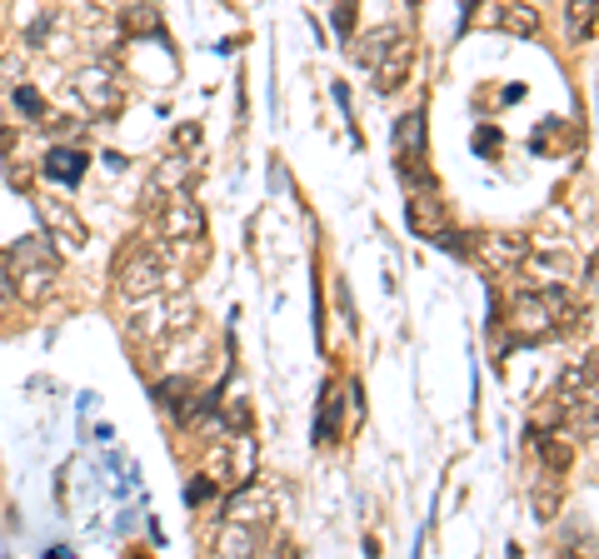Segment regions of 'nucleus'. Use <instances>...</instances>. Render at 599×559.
<instances>
[{"mask_svg":"<svg viewBox=\"0 0 599 559\" xmlns=\"http://www.w3.org/2000/svg\"><path fill=\"white\" fill-rule=\"evenodd\" d=\"M155 399H160V405H180V409H186L190 405V380L186 375L160 380V385H155Z\"/></svg>","mask_w":599,"mask_h":559,"instance_id":"19","label":"nucleus"},{"mask_svg":"<svg viewBox=\"0 0 599 559\" xmlns=\"http://www.w3.org/2000/svg\"><path fill=\"white\" fill-rule=\"evenodd\" d=\"M559 515V484L545 480V484H534V519H555Z\"/></svg>","mask_w":599,"mask_h":559,"instance_id":"20","label":"nucleus"},{"mask_svg":"<svg viewBox=\"0 0 599 559\" xmlns=\"http://www.w3.org/2000/svg\"><path fill=\"white\" fill-rule=\"evenodd\" d=\"M395 35H400V31H395V25H385V31H370V41L359 45V65H365V70H375V61H380L385 51H390V41H395Z\"/></svg>","mask_w":599,"mask_h":559,"instance_id":"18","label":"nucleus"},{"mask_svg":"<svg viewBox=\"0 0 599 559\" xmlns=\"http://www.w3.org/2000/svg\"><path fill=\"white\" fill-rule=\"evenodd\" d=\"M15 110H21L25 120H45V100H41V90L35 86H15Z\"/></svg>","mask_w":599,"mask_h":559,"instance_id":"22","label":"nucleus"},{"mask_svg":"<svg viewBox=\"0 0 599 559\" xmlns=\"http://www.w3.org/2000/svg\"><path fill=\"white\" fill-rule=\"evenodd\" d=\"M514 344H534L545 340V335H559V330H575L579 325V300L559 285H540V291H524L514 300Z\"/></svg>","mask_w":599,"mask_h":559,"instance_id":"2","label":"nucleus"},{"mask_svg":"<svg viewBox=\"0 0 599 559\" xmlns=\"http://www.w3.org/2000/svg\"><path fill=\"white\" fill-rule=\"evenodd\" d=\"M11 265H15V285H21L25 300H51L55 285H60V255H55V240L45 235H31L11 250Z\"/></svg>","mask_w":599,"mask_h":559,"instance_id":"3","label":"nucleus"},{"mask_svg":"<svg viewBox=\"0 0 599 559\" xmlns=\"http://www.w3.org/2000/svg\"><path fill=\"white\" fill-rule=\"evenodd\" d=\"M404 216H410V230H414V235H425V240H435L440 230L450 226V220H445V205H440V195H435V190L410 195V205H404Z\"/></svg>","mask_w":599,"mask_h":559,"instance_id":"10","label":"nucleus"},{"mask_svg":"<svg viewBox=\"0 0 599 559\" xmlns=\"http://www.w3.org/2000/svg\"><path fill=\"white\" fill-rule=\"evenodd\" d=\"M500 145H504V135H500L495 125H479V130H475V155H485V161H490Z\"/></svg>","mask_w":599,"mask_h":559,"instance_id":"24","label":"nucleus"},{"mask_svg":"<svg viewBox=\"0 0 599 559\" xmlns=\"http://www.w3.org/2000/svg\"><path fill=\"white\" fill-rule=\"evenodd\" d=\"M335 295H340V315H345V325H355V305H350V291H345V280L335 285Z\"/></svg>","mask_w":599,"mask_h":559,"instance_id":"28","label":"nucleus"},{"mask_svg":"<svg viewBox=\"0 0 599 559\" xmlns=\"http://www.w3.org/2000/svg\"><path fill=\"white\" fill-rule=\"evenodd\" d=\"M495 25H500L504 35H524V41H530V35H540V11L524 6V0H510V6L495 11Z\"/></svg>","mask_w":599,"mask_h":559,"instance_id":"14","label":"nucleus"},{"mask_svg":"<svg viewBox=\"0 0 599 559\" xmlns=\"http://www.w3.org/2000/svg\"><path fill=\"white\" fill-rule=\"evenodd\" d=\"M260 535H265V529H255V525H240V519H230V525L220 529L215 549H220V555H255V549H260Z\"/></svg>","mask_w":599,"mask_h":559,"instance_id":"15","label":"nucleus"},{"mask_svg":"<svg viewBox=\"0 0 599 559\" xmlns=\"http://www.w3.org/2000/svg\"><path fill=\"white\" fill-rule=\"evenodd\" d=\"M190 171H196V155H165L151 175V190L155 195H170V190H186Z\"/></svg>","mask_w":599,"mask_h":559,"instance_id":"12","label":"nucleus"},{"mask_svg":"<svg viewBox=\"0 0 599 559\" xmlns=\"http://www.w3.org/2000/svg\"><path fill=\"white\" fill-rule=\"evenodd\" d=\"M35 210H41V220H45V235H60V230H66V245L70 250H80L90 240V230H86V220L76 216V210H70V205H55L51 195H35Z\"/></svg>","mask_w":599,"mask_h":559,"instance_id":"9","label":"nucleus"},{"mask_svg":"<svg viewBox=\"0 0 599 559\" xmlns=\"http://www.w3.org/2000/svg\"><path fill=\"white\" fill-rule=\"evenodd\" d=\"M86 171H90V155L76 151V145H51V151L41 155V175H45V180L70 185V190L86 180Z\"/></svg>","mask_w":599,"mask_h":559,"instance_id":"8","label":"nucleus"},{"mask_svg":"<svg viewBox=\"0 0 599 559\" xmlns=\"http://www.w3.org/2000/svg\"><path fill=\"white\" fill-rule=\"evenodd\" d=\"M410 70H414V41L410 35H395L390 41V51L375 61V70H370V86H375V96H395V90H404L410 86Z\"/></svg>","mask_w":599,"mask_h":559,"instance_id":"6","label":"nucleus"},{"mask_svg":"<svg viewBox=\"0 0 599 559\" xmlns=\"http://www.w3.org/2000/svg\"><path fill=\"white\" fill-rule=\"evenodd\" d=\"M200 140V130L196 125H186V130H175V145H196Z\"/></svg>","mask_w":599,"mask_h":559,"instance_id":"29","label":"nucleus"},{"mask_svg":"<svg viewBox=\"0 0 599 559\" xmlns=\"http://www.w3.org/2000/svg\"><path fill=\"white\" fill-rule=\"evenodd\" d=\"M534 450H540V460H545L555 474H565L569 464H575V435L559 430V425H550V430H534Z\"/></svg>","mask_w":599,"mask_h":559,"instance_id":"11","label":"nucleus"},{"mask_svg":"<svg viewBox=\"0 0 599 559\" xmlns=\"http://www.w3.org/2000/svg\"><path fill=\"white\" fill-rule=\"evenodd\" d=\"M70 86H76L80 106L100 120H115L125 110V80H120L115 65H86V70H76Z\"/></svg>","mask_w":599,"mask_h":559,"instance_id":"4","label":"nucleus"},{"mask_svg":"<svg viewBox=\"0 0 599 559\" xmlns=\"http://www.w3.org/2000/svg\"><path fill=\"white\" fill-rule=\"evenodd\" d=\"M160 235L170 245H200L206 240V210L186 190H170L160 205Z\"/></svg>","mask_w":599,"mask_h":559,"instance_id":"5","label":"nucleus"},{"mask_svg":"<svg viewBox=\"0 0 599 559\" xmlns=\"http://www.w3.org/2000/svg\"><path fill=\"white\" fill-rule=\"evenodd\" d=\"M175 285H186V275H175L170 265V245H125L115 260V291L120 300L131 305H151L155 295L175 291Z\"/></svg>","mask_w":599,"mask_h":559,"instance_id":"1","label":"nucleus"},{"mask_svg":"<svg viewBox=\"0 0 599 559\" xmlns=\"http://www.w3.org/2000/svg\"><path fill=\"white\" fill-rule=\"evenodd\" d=\"M355 15H359V0H335V15H330V25H335L340 41H355Z\"/></svg>","mask_w":599,"mask_h":559,"instance_id":"21","label":"nucleus"},{"mask_svg":"<svg viewBox=\"0 0 599 559\" xmlns=\"http://www.w3.org/2000/svg\"><path fill=\"white\" fill-rule=\"evenodd\" d=\"M51 25H55V15H41V21L31 25V35H25V41H31V45H45V41H51V35H45Z\"/></svg>","mask_w":599,"mask_h":559,"instance_id":"27","label":"nucleus"},{"mask_svg":"<svg viewBox=\"0 0 599 559\" xmlns=\"http://www.w3.org/2000/svg\"><path fill=\"white\" fill-rule=\"evenodd\" d=\"M475 250H479V260L495 270H520L524 260H530V240L524 235H490V230H479Z\"/></svg>","mask_w":599,"mask_h":559,"instance_id":"7","label":"nucleus"},{"mask_svg":"<svg viewBox=\"0 0 599 559\" xmlns=\"http://www.w3.org/2000/svg\"><path fill=\"white\" fill-rule=\"evenodd\" d=\"M565 31L575 45L595 41V0H569L565 6Z\"/></svg>","mask_w":599,"mask_h":559,"instance_id":"16","label":"nucleus"},{"mask_svg":"<svg viewBox=\"0 0 599 559\" xmlns=\"http://www.w3.org/2000/svg\"><path fill=\"white\" fill-rule=\"evenodd\" d=\"M21 300V285H15V265L11 255H0V305H15Z\"/></svg>","mask_w":599,"mask_h":559,"instance_id":"23","label":"nucleus"},{"mask_svg":"<svg viewBox=\"0 0 599 559\" xmlns=\"http://www.w3.org/2000/svg\"><path fill=\"white\" fill-rule=\"evenodd\" d=\"M340 409H345L340 385H325L320 390V415H315V445H335L340 440Z\"/></svg>","mask_w":599,"mask_h":559,"instance_id":"13","label":"nucleus"},{"mask_svg":"<svg viewBox=\"0 0 599 559\" xmlns=\"http://www.w3.org/2000/svg\"><path fill=\"white\" fill-rule=\"evenodd\" d=\"M210 495H220V480H215V474H200V480H190V490H186L190 505H206Z\"/></svg>","mask_w":599,"mask_h":559,"instance_id":"25","label":"nucleus"},{"mask_svg":"<svg viewBox=\"0 0 599 559\" xmlns=\"http://www.w3.org/2000/svg\"><path fill=\"white\" fill-rule=\"evenodd\" d=\"M404 151H425V110H410L395 125V155H404Z\"/></svg>","mask_w":599,"mask_h":559,"instance_id":"17","label":"nucleus"},{"mask_svg":"<svg viewBox=\"0 0 599 559\" xmlns=\"http://www.w3.org/2000/svg\"><path fill=\"white\" fill-rule=\"evenodd\" d=\"M435 245H440V250H450V255H465V250H469V240L459 235V230H450V226H445V230H440V235H435Z\"/></svg>","mask_w":599,"mask_h":559,"instance_id":"26","label":"nucleus"}]
</instances>
